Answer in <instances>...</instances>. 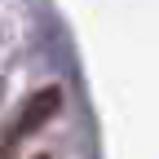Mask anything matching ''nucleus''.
Returning <instances> with one entry per match:
<instances>
[{"label":"nucleus","instance_id":"1","mask_svg":"<svg viewBox=\"0 0 159 159\" xmlns=\"http://www.w3.org/2000/svg\"><path fill=\"white\" fill-rule=\"evenodd\" d=\"M57 97H62L57 89H44V93H35L31 102H27V111H22V119H18V137H22V133H31L35 124H44V119L57 111Z\"/></svg>","mask_w":159,"mask_h":159}]
</instances>
